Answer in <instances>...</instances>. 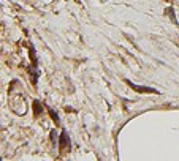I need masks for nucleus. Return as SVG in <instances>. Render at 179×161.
Returning <instances> with one entry per match:
<instances>
[{"instance_id": "2", "label": "nucleus", "mask_w": 179, "mask_h": 161, "mask_svg": "<svg viewBox=\"0 0 179 161\" xmlns=\"http://www.w3.org/2000/svg\"><path fill=\"white\" fill-rule=\"evenodd\" d=\"M59 147H60V149H68V147H70V141H68L67 131H62V134H60V139H59Z\"/></svg>"}, {"instance_id": "1", "label": "nucleus", "mask_w": 179, "mask_h": 161, "mask_svg": "<svg viewBox=\"0 0 179 161\" xmlns=\"http://www.w3.org/2000/svg\"><path fill=\"white\" fill-rule=\"evenodd\" d=\"M127 84H129L130 87L133 89L135 92H138V93H158L155 89H151V87H140V85H136V84H133V82H130V80H127Z\"/></svg>"}, {"instance_id": "4", "label": "nucleus", "mask_w": 179, "mask_h": 161, "mask_svg": "<svg viewBox=\"0 0 179 161\" xmlns=\"http://www.w3.org/2000/svg\"><path fill=\"white\" fill-rule=\"evenodd\" d=\"M49 114H51V117L54 119V122H59V117H57V115L54 114V111H49Z\"/></svg>"}, {"instance_id": "3", "label": "nucleus", "mask_w": 179, "mask_h": 161, "mask_svg": "<svg viewBox=\"0 0 179 161\" xmlns=\"http://www.w3.org/2000/svg\"><path fill=\"white\" fill-rule=\"evenodd\" d=\"M33 109H35V115H38L41 112V104H40V101H33Z\"/></svg>"}]
</instances>
